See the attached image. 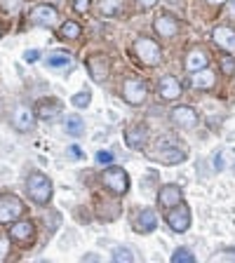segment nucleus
<instances>
[{
  "instance_id": "obj_7",
  "label": "nucleus",
  "mask_w": 235,
  "mask_h": 263,
  "mask_svg": "<svg viewBox=\"0 0 235 263\" xmlns=\"http://www.w3.org/2000/svg\"><path fill=\"white\" fill-rule=\"evenodd\" d=\"M146 94H148V87L143 80L130 78V80H125V85H122V99L132 106L143 104V101H146Z\"/></svg>"
},
{
  "instance_id": "obj_24",
  "label": "nucleus",
  "mask_w": 235,
  "mask_h": 263,
  "mask_svg": "<svg viewBox=\"0 0 235 263\" xmlns=\"http://www.w3.org/2000/svg\"><path fill=\"white\" fill-rule=\"evenodd\" d=\"M125 7V0H99V14L101 16H115V14H120V10Z\"/></svg>"
},
{
  "instance_id": "obj_38",
  "label": "nucleus",
  "mask_w": 235,
  "mask_h": 263,
  "mask_svg": "<svg viewBox=\"0 0 235 263\" xmlns=\"http://www.w3.org/2000/svg\"><path fill=\"white\" fill-rule=\"evenodd\" d=\"M155 3H158V0H139V5H141L143 10H151V7H153Z\"/></svg>"
},
{
  "instance_id": "obj_6",
  "label": "nucleus",
  "mask_w": 235,
  "mask_h": 263,
  "mask_svg": "<svg viewBox=\"0 0 235 263\" xmlns=\"http://www.w3.org/2000/svg\"><path fill=\"white\" fill-rule=\"evenodd\" d=\"M24 214V202L16 195H0V223H12Z\"/></svg>"
},
{
  "instance_id": "obj_10",
  "label": "nucleus",
  "mask_w": 235,
  "mask_h": 263,
  "mask_svg": "<svg viewBox=\"0 0 235 263\" xmlns=\"http://www.w3.org/2000/svg\"><path fill=\"white\" fill-rule=\"evenodd\" d=\"M153 28L160 38H174L179 33V19L172 14H158L153 22Z\"/></svg>"
},
{
  "instance_id": "obj_37",
  "label": "nucleus",
  "mask_w": 235,
  "mask_h": 263,
  "mask_svg": "<svg viewBox=\"0 0 235 263\" xmlns=\"http://www.w3.org/2000/svg\"><path fill=\"white\" fill-rule=\"evenodd\" d=\"M226 158H228V167L235 164V146L233 148H226Z\"/></svg>"
},
{
  "instance_id": "obj_27",
  "label": "nucleus",
  "mask_w": 235,
  "mask_h": 263,
  "mask_svg": "<svg viewBox=\"0 0 235 263\" xmlns=\"http://www.w3.org/2000/svg\"><path fill=\"white\" fill-rule=\"evenodd\" d=\"M113 261L115 263H132L134 261V254H132L127 247H115L113 249Z\"/></svg>"
},
{
  "instance_id": "obj_1",
  "label": "nucleus",
  "mask_w": 235,
  "mask_h": 263,
  "mask_svg": "<svg viewBox=\"0 0 235 263\" xmlns=\"http://www.w3.org/2000/svg\"><path fill=\"white\" fill-rule=\"evenodd\" d=\"M148 158L162 164H179L188 158V151L184 143L174 141V139H162V141L155 143L153 153H148Z\"/></svg>"
},
{
  "instance_id": "obj_17",
  "label": "nucleus",
  "mask_w": 235,
  "mask_h": 263,
  "mask_svg": "<svg viewBox=\"0 0 235 263\" xmlns=\"http://www.w3.org/2000/svg\"><path fill=\"white\" fill-rule=\"evenodd\" d=\"M158 94L165 101H174V99L181 97V82L176 80L174 76H165L162 80L158 82Z\"/></svg>"
},
{
  "instance_id": "obj_22",
  "label": "nucleus",
  "mask_w": 235,
  "mask_h": 263,
  "mask_svg": "<svg viewBox=\"0 0 235 263\" xmlns=\"http://www.w3.org/2000/svg\"><path fill=\"white\" fill-rule=\"evenodd\" d=\"M214 82H216V73L209 68H200V71H195V76H191V85L195 89H212Z\"/></svg>"
},
{
  "instance_id": "obj_18",
  "label": "nucleus",
  "mask_w": 235,
  "mask_h": 263,
  "mask_svg": "<svg viewBox=\"0 0 235 263\" xmlns=\"http://www.w3.org/2000/svg\"><path fill=\"white\" fill-rule=\"evenodd\" d=\"M10 237L14 242H19V245H28L35 237V226L31 221H19V223H14L10 228Z\"/></svg>"
},
{
  "instance_id": "obj_11",
  "label": "nucleus",
  "mask_w": 235,
  "mask_h": 263,
  "mask_svg": "<svg viewBox=\"0 0 235 263\" xmlns=\"http://www.w3.org/2000/svg\"><path fill=\"white\" fill-rule=\"evenodd\" d=\"M170 118L176 127H184V129H193L197 125V113L191 106H176V108H172Z\"/></svg>"
},
{
  "instance_id": "obj_35",
  "label": "nucleus",
  "mask_w": 235,
  "mask_h": 263,
  "mask_svg": "<svg viewBox=\"0 0 235 263\" xmlns=\"http://www.w3.org/2000/svg\"><path fill=\"white\" fill-rule=\"evenodd\" d=\"M0 3H3V7H5V10H10V12H14L16 7L22 5V0H0Z\"/></svg>"
},
{
  "instance_id": "obj_13",
  "label": "nucleus",
  "mask_w": 235,
  "mask_h": 263,
  "mask_svg": "<svg viewBox=\"0 0 235 263\" xmlns=\"http://www.w3.org/2000/svg\"><path fill=\"white\" fill-rule=\"evenodd\" d=\"M45 64H47V68H52V71H71L73 68V57L68 54V52H64V49H55V52H49L47 59H45Z\"/></svg>"
},
{
  "instance_id": "obj_20",
  "label": "nucleus",
  "mask_w": 235,
  "mask_h": 263,
  "mask_svg": "<svg viewBox=\"0 0 235 263\" xmlns=\"http://www.w3.org/2000/svg\"><path fill=\"white\" fill-rule=\"evenodd\" d=\"M212 38H214V43L219 45V47L228 49V52H233V49H235V31H233V28L216 26V28H214V33H212Z\"/></svg>"
},
{
  "instance_id": "obj_29",
  "label": "nucleus",
  "mask_w": 235,
  "mask_h": 263,
  "mask_svg": "<svg viewBox=\"0 0 235 263\" xmlns=\"http://www.w3.org/2000/svg\"><path fill=\"white\" fill-rule=\"evenodd\" d=\"M71 101H73V106H76V108H87L89 101H92V94L85 89V92H78L76 97L71 99Z\"/></svg>"
},
{
  "instance_id": "obj_25",
  "label": "nucleus",
  "mask_w": 235,
  "mask_h": 263,
  "mask_svg": "<svg viewBox=\"0 0 235 263\" xmlns=\"http://www.w3.org/2000/svg\"><path fill=\"white\" fill-rule=\"evenodd\" d=\"M59 38H64V40H76V38H80V26H78L76 22H66V24H61V28H59Z\"/></svg>"
},
{
  "instance_id": "obj_9",
  "label": "nucleus",
  "mask_w": 235,
  "mask_h": 263,
  "mask_svg": "<svg viewBox=\"0 0 235 263\" xmlns=\"http://www.w3.org/2000/svg\"><path fill=\"white\" fill-rule=\"evenodd\" d=\"M35 125V110L28 106H16L12 113V127L16 132H31Z\"/></svg>"
},
{
  "instance_id": "obj_41",
  "label": "nucleus",
  "mask_w": 235,
  "mask_h": 263,
  "mask_svg": "<svg viewBox=\"0 0 235 263\" xmlns=\"http://www.w3.org/2000/svg\"><path fill=\"white\" fill-rule=\"evenodd\" d=\"M228 3H230V12L235 14V0H228Z\"/></svg>"
},
{
  "instance_id": "obj_28",
  "label": "nucleus",
  "mask_w": 235,
  "mask_h": 263,
  "mask_svg": "<svg viewBox=\"0 0 235 263\" xmlns=\"http://www.w3.org/2000/svg\"><path fill=\"white\" fill-rule=\"evenodd\" d=\"M212 263H224V261H235V249H221V252L209 256Z\"/></svg>"
},
{
  "instance_id": "obj_3",
  "label": "nucleus",
  "mask_w": 235,
  "mask_h": 263,
  "mask_svg": "<svg viewBox=\"0 0 235 263\" xmlns=\"http://www.w3.org/2000/svg\"><path fill=\"white\" fill-rule=\"evenodd\" d=\"M134 54H137V59L141 61L143 66H151V68L162 61V49L151 38H139L137 43H134Z\"/></svg>"
},
{
  "instance_id": "obj_26",
  "label": "nucleus",
  "mask_w": 235,
  "mask_h": 263,
  "mask_svg": "<svg viewBox=\"0 0 235 263\" xmlns=\"http://www.w3.org/2000/svg\"><path fill=\"white\" fill-rule=\"evenodd\" d=\"M195 261V256H193L191 249H186V247H179L174 254H172V263H193Z\"/></svg>"
},
{
  "instance_id": "obj_31",
  "label": "nucleus",
  "mask_w": 235,
  "mask_h": 263,
  "mask_svg": "<svg viewBox=\"0 0 235 263\" xmlns=\"http://www.w3.org/2000/svg\"><path fill=\"white\" fill-rule=\"evenodd\" d=\"M66 155H68L71 160H82V158H85V153H82V148H80V146H76V143L66 148Z\"/></svg>"
},
{
  "instance_id": "obj_5",
  "label": "nucleus",
  "mask_w": 235,
  "mask_h": 263,
  "mask_svg": "<svg viewBox=\"0 0 235 263\" xmlns=\"http://www.w3.org/2000/svg\"><path fill=\"white\" fill-rule=\"evenodd\" d=\"M104 186L115 195H125L127 188H130V176L122 167H109L104 172Z\"/></svg>"
},
{
  "instance_id": "obj_34",
  "label": "nucleus",
  "mask_w": 235,
  "mask_h": 263,
  "mask_svg": "<svg viewBox=\"0 0 235 263\" xmlns=\"http://www.w3.org/2000/svg\"><path fill=\"white\" fill-rule=\"evenodd\" d=\"M73 7H76L80 14H85V12L89 10V0H73Z\"/></svg>"
},
{
  "instance_id": "obj_32",
  "label": "nucleus",
  "mask_w": 235,
  "mask_h": 263,
  "mask_svg": "<svg viewBox=\"0 0 235 263\" xmlns=\"http://www.w3.org/2000/svg\"><path fill=\"white\" fill-rule=\"evenodd\" d=\"M97 162L99 164H111V162H113V153H109V151H99V153H97Z\"/></svg>"
},
{
  "instance_id": "obj_15",
  "label": "nucleus",
  "mask_w": 235,
  "mask_h": 263,
  "mask_svg": "<svg viewBox=\"0 0 235 263\" xmlns=\"http://www.w3.org/2000/svg\"><path fill=\"white\" fill-rule=\"evenodd\" d=\"M57 10L52 5H35L31 10V24L35 26H55Z\"/></svg>"
},
{
  "instance_id": "obj_12",
  "label": "nucleus",
  "mask_w": 235,
  "mask_h": 263,
  "mask_svg": "<svg viewBox=\"0 0 235 263\" xmlns=\"http://www.w3.org/2000/svg\"><path fill=\"white\" fill-rule=\"evenodd\" d=\"M181 200H184V191H181L176 183H167V186H162L160 188V193H158V204L160 207H165V209L179 204Z\"/></svg>"
},
{
  "instance_id": "obj_33",
  "label": "nucleus",
  "mask_w": 235,
  "mask_h": 263,
  "mask_svg": "<svg viewBox=\"0 0 235 263\" xmlns=\"http://www.w3.org/2000/svg\"><path fill=\"white\" fill-rule=\"evenodd\" d=\"M38 59H40L38 49H26V54H24V61H26V64H33V61H38Z\"/></svg>"
},
{
  "instance_id": "obj_39",
  "label": "nucleus",
  "mask_w": 235,
  "mask_h": 263,
  "mask_svg": "<svg viewBox=\"0 0 235 263\" xmlns=\"http://www.w3.org/2000/svg\"><path fill=\"white\" fill-rule=\"evenodd\" d=\"M85 261H99V256H97V254H87V256H85Z\"/></svg>"
},
{
  "instance_id": "obj_14",
  "label": "nucleus",
  "mask_w": 235,
  "mask_h": 263,
  "mask_svg": "<svg viewBox=\"0 0 235 263\" xmlns=\"http://www.w3.org/2000/svg\"><path fill=\"white\" fill-rule=\"evenodd\" d=\"M148 141V127L146 125H132L130 129L125 132V143L132 148V151H141Z\"/></svg>"
},
{
  "instance_id": "obj_36",
  "label": "nucleus",
  "mask_w": 235,
  "mask_h": 263,
  "mask_svg": "<svg viewBox=\"0 0 235 263\" xmlns=\"http://www.w3.org/2000/svg\"><path fill=\"white\" fill-rule=\"evenodd\" d=\"M7 249H10V242H7L5 237H0V261H5Z\"/></svg>"
},
{
  "instance_id": "obj_19",
  "label": "nucleus",
  "mask_w": 235,
  "mask_h": 263,
  "mask_svg": "<svg viewBox=\"0 0 235 263\" xmlns=\"http://www.w3.org/2000/svg\"><path fill=\"white\" fill-rule=\"evenodd\" d=\"M155 226H158V219H155V212L153 209H141L134 221V230L141 233V235H148V233H153Z\"/></svg>"
},
{
  "instance_id": "obj_8",
  "label": "nucleus",
  "mask_w": 235,
  "mask_h": 263,
  "mask_svg": "<svg viewBox=\"0 0 235 263\" xmlns=\"http://www.w3.org/2000/svg\"><path fill=\"white\" fill-rule=\"evenodd\" d=\"M59 113H64V104H61L59 99H40L38 106H35V115L45 122L57 120Z\"/></svg>"
},
{
  "instance_id": "obj_21",
  "label": "nucleus",
  "mask_w": 235,
  "mask_h": 263,
  "mask_svg": "<svg viewBox=\"0 0 235 263\" xmlns=\"http://www.w3.org/2000/svg\"><path fill=\"white\" fill-rule=\"evenodd\" d=\"M207 64H209V57H207V52H205L203 47H195V49H191V52H188V57H186V68H188L191 73L200 71V68H207Z\"/></svg>"
},
{
  "instance_id": "obj_30",
  "label": "nucleus",
  "mask_w": 235,
  "mask_h": 263,
  "mask_svg": "<svg viewBox=\"0 0 235 263\" xmlns=\"http://www.w3.org/2000/svg\"><path fill=\"white\" fill-rule=\"evenodd\" d=\"M221 71H224V76H233L235 73V61L230 59V57H224V59H221Z\"/></svg>"
},
{
  "instance_id": "obj_40",
  "label": "nucleus",
  "mask_w": 235,
  "mask_h": 263,
  "mask_svg": "<svg viewBox=\"0 0 235 263\" xmlns=\"http://www.w3.org/2000/svg\"><path fill=\"white\" fill-rule=\"evenodd\" d=\"M207 3H209V5H216V7H219L221 3H226V0H207Z\"/></svg>"
},
{
  "instance_id": "obj_4",
  "label": "nucleus",
  "mask_w": 235,
  "mask_h": 263,
  "mask_svg": "<svg viewBox=\"0 0 235 263\" xmlns=\"http://www.w3.org/2000/svg\"><path fill=\"white\" fill-rule=\"evenodd\" d=\"M165 221H167V226H170L174 233H186V230L191 228V221H193L191 219V207L181 200L179 204H174V207L167 209Z\"/></svg>"
},
{
  "instance_id": "obj_23",
  "label": "nucleus",
  "mask_w": 235,
  "mask_h": 263,
  "mask_svg": "<svg viewBox=\"0 0 235 263\" xmlns=\"http://www.w3.org/2000/svg\"><path fill=\"white\" fill-rule=\"evenodd\" d=\"M66 134H71V137H82L85 134V122H82V118L78 113H71V115H66Z\"/></svg>"
},
{
  "instance_id": "obj_16",
  "label": "nucleus",
  "mask_w": 235,
  "mask_h": 263,
  "mask_svg": "<svg viewBox=\"0 0 235 263\" xmlns=\"http://www.w3.org/2000/svg\"><path fill=\"white\" fill-rule=\"evenodd\" d=\"M87 71L94 82H104L109 78V59L104 54H94L87 59Z\"/></svg>"
},
{
  "instance_id": "obj_2",
  "label": "nucleus",
  "mask_w": 235,
  "mask_h": 263,
  "mask_svg": "<svg viewBox=\"0 0 235 263\" xmlns=\"http://www.w3.org/2000/svg\"><path fill=\"white\" fill-rule=\"evenodd\" d=\"M26 191H28V197H31L33 202L47 204L49 197H52V181H49L45 174H40V172H33L26 181Z\"/></svg>"
}]
</instances>
